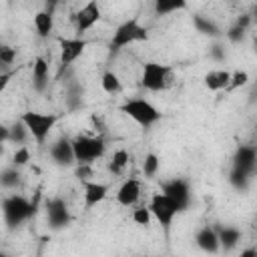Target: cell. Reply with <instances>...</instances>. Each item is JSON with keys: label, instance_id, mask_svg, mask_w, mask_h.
I'll return each mask as SVG.
<instances>
[{"label": "cell", "instance_id": "6da1fadb", "mask_svg": "<svg viewBox=\"0 0 257 257\" xmlns=\"http://www.w3.org/2000/svg\"><path fill=\"white\" fill-rule=\"evenodd\" d=\"M147 40H149V28L143 26L139 22V18H128L114 28V32L108 40V50L114 54V52H120L122 48L131 46V44L147 42Z\"/></svg>", "mask_w": 257, "mask_h": 257}, {"label": "cell", "instance_id": "7a4b0ae2", "mask_svg": "<svg viewBox=\"0 0 257 257\" xmlns=\"http://www.w3.org/2000/svg\"><path fill=\"white\" fill-rule=\"evenodd\" d=\"M118 110L122 112V114H126L131 120H135L139 126H143V128H149V126H153L155 122H159L161 118H163V112L151 102V100H147V98H141V96H137V98H126L120 106H118Z\"/></svg>", "mask_w": 257, "mask_h": 257}, {"label": "cell", "instance_id": "3957f363", "mask_svg": "<svg viewBox=\"0 0 257 257\" xmlns=\"http://www.w3.org/2000/svg\"><path fill=\"white\" fill-rule=\"evenodd\" d=\"M34 213V203H30L24 195L12 193L2 199V217L8 229H18L24 225Z\"/></svg>", "mask_w": 257, "mask_h": 257}, {"label": "cell", "instance_id": "277c9868", "mask_svg": "<svg viewBox=\"0 0 257 257\" xmlns=\"http://www.w3.org/2000/svg\"><path fill=\"white\" fill-rule=\"evenodd\" d=\"M20 120L26 124L30 137L34 139V143L38 147H42L48 139V135L52 133V128L58 122V114L54 112H40V110H26L20 114Z\"/></svg>", "mask_w": 257, "mask_h": 257}, {"label": "cell", "instance_id": "5b68a950", "mask_svg": "<svg viewBox=\"0 0 257 257\" xmlns=\"http://www.w3.org/2000/svg\"><path fill=\"white\" fill-rule=\"evenodd\" d=\"M76 165H92L106 151V141L102 135H78L72 139Z\"/></svg>", "mask_w": 257, "mask_h": 257}, {"label": "cell", "instance_id": "8992f818", "mask_svg": "<svg viewBox=\"0 0 257 257\" xmlns=\"http://www.w3.org/2000/svg\"><path fill=\"white\" fill-rule=\"evenodd\" d=\"M141 86L149 92H163L173 84V70L161 62H145L141 70Z\"/></svg>", "mask_w": 257, "mask_h": 257}, {"label": "cell", "instance_id": "52a82bcc", "mask_svg": "<svg viewBox=\"0 0 257 257\" xmlns=\"http://www.w3.org/2000/svg\"><path fill=\"white\" fill-rule=\"evenodd\" d=\"M88 46V40L84 36H60L58 38V76L62 70L72 66Z\"/></svg>", "mask_w": 257, "mask_h": 257}, {"label": "cell", "instance_id": "ba28073f", "mask_svg": "<svg viewBox=\"0 0 257 257\" xmlns=\"http://www.w3.org/2000/svg\"><path fill=\"white\" fill-rule=\"evenodd\" d=\"M149 207H151V213H153L155 221H157L165 231H169V229H171V225H173L175 217L181 213L179 205H177L169 195H165L163 191H161V193H155V195L151 197Z\"/></svg>", "mask_w": 257, "mask_h": 257}, {"label": "cell", "instance_id": "9c48e42d", "mask_svg": "<svg viewBox=\"0 0 257 257\" xmlns=\"http://www.w3.org/2000/svg\"><path fill=\"white\" fill-rule=\"evenodd\" d=\"M102 18L100 4L96 0H88L82 8H78L72 14V26H74V36H84L90 28H94Z\"/></svg>", "mask_w": 257, "mask_h": 257}, {"label": "cell", "instance_id": "30bf717a", "mask_svg": "<svg viewBox=\"0 0 257 257\" xmlns=\"http://www.w3.org/2000/svg\"><path fill=\"white\" fill-rule=\"evenodd\" d=\"M44 215H46V225L52 231H60L70 225V209L68 203L62 197H50L44 203Z\"/></svg>", "mask_w": 257, "mask_h": 257}, {"label": "cell", "instance_id": "8fae6325", "mask_svg": "<svg viewBox=\"0 0 257 257\" xmlns=\"http://www.w3.org/2000/svg\"><path fill=\"white\" fill-rule=\"evenodd\" d=\"M161 191L165 195H169L183 211H187L191 207V199H193V193H191V183L183 177H175V179H167V181H161Z\"/></svg>", "mask_w": 257, "mask_h": 257}, {"label": "cell", "instance_id": "7c38bea8", "mask_svg": "<svg viewBox=\"0 0 257 257\" xmlns=\"http://www.w3.org/2000/svg\"><path fill=\"white\" fill-rule=\"evenodd\" d=\"M48 155L52 159V163L56 167H70L72 163H76L74 159V147L72 141L68 137H58L56 141H52V145L48 147Z\"/></svg>", "mask_w": 257, "mask_h": 257}, {"label": "cell", "instance_id": "4fadbf2b", "mask_svg": "<svg viewBox=\"0 0 257 257\" xmlns=\"http://www.w3.org/2000/svg\"><path fill=\"white\" fill-rule=\"evenodd\" d=\"M231 167H237V169H243L247 173H253L257 171V145H239L231 157Z\"/></svg>", "mask_w": 257, "mask_h": 257}, {"label": "cell", "instance_id": "5bb4252c", "mask_svg": "<svg viewBox=\"0 0 257 257\" xmlns=\"http://www.w3.org/2000/svg\"><path fill=\"white\" fill-rule=\"evenodd\" d=\"M141 193H143L141 181L135 179V177H128L116 189V203L122 205V207H135L141 199Z\"/></svg>", "mask_w": 257, "mask_h": 257}, {"label": "cell", "instance_id": "9a60e30c", "mask_svg": "<svg viewBox=\"0 0 257 257\" xmlns=\"http://www.w3.org/2000/svg\"><path fill=\"white\" fill-rule=\"evenodd\" d=\"M84 185V209L88 211V209H94L96 205H100L106 197H108V191H110V187L106 185V183H100V181H84L82 183Z\"/></svg>", "mask_w": 257, "mask_h": 257}, {"label": "cell", "instance_id": "2e32d148", "mask_svg": "<svg viewBox=\"0 0 257 257\" xmlns=\"http://www.w3.org/2000/svg\"><path fill=\"white\" fill-rule=\"evenodd\" d=\"M195 245L205 253H219L221 251V243H219L217 227H211V225L199 227L195 231Z\"/></svg>", "mask_w": 257, "mask_h": 257}, {"label": "cell", "instance_id": "e0dca14e", "mask_svg": "<svg viewBox=\"0 0 257 257\" xmlns=\"http://www.w3.org/2000/svg\"><path fill=\"white\" fill-rule=\"evenodd\" d=\"M48 82H50V64L44 56H36L32 60V88L34 92H46L48 88Z\"/></svg>", "mask_w": 257, "mask_h": 257}, {"label": "cell", "instance_id": "ac0fdd59", "mask_svg": "<svg viewBox=\"0 0 257 257\" xmlns=\"http://www.w3.org/2000/svg\"><path fill=\"white\" fill-rule=\"evenodd\" d=\"M191 22H193V28L199 34H203V36H209L213 40H219L221 36H225V32L221 30V26L213 18H209L205 14H193L191 16Z\"/></svg>", "mask_w": 257, "mask_h": 257}, {"label": "cell", "instance_id": "d6986e66", "mask_svg": "<svg viewBox=\"0 0 257 257\" xmlns=\"http://www.w3.org/2000/svg\"><path fill=\"white\" fill-rule=\"evenodd\" d=\"M251 22H253V16H249V14L239 16V18L227 28V32H225L227 42H229V44H241V42L245 40V36H247V30H249Z\"/></svg>", "mask_w": 257, "mask_h": 257}, {"label": "cell", "instance_id": "ffe728a7", "mask_svg": "<svg viewBox=\"0 0 257 257\" xmlns=\"http://www.w3.org/2000/svg\"><path fill=\"white\" fill-rule=\"evenodd\" d=\"M229 82H231V70H225V68L209 70V72H205V76H203L205 88H207V90H213V92L227 90V88H229Z\"/></svg>", "mask_w": 257, "mask_h": 257}, {"label": "cell", "instance_id": "44dd1931", "mask_svg": "<svg viewBox=\"0 0 257 257\" xmlns=\"http://www.w3.org/2000/svg\"><path fill=\"white\" fill-rule=\"evenodd\" d=\"M217 235H219L221 251H233L243 237L241 229L235 225H217Z\"/></svg>", "mask_w": 257, "mask_h": 257}, {"label": "cell", "instance_id": "7402d4cb", "mask_svg": "<svg viewBox=\"0 0 257 257\" xmlns=\"http://www.w3.org/2000/svg\"><path fill=\"white\" fill-rule=\"evenodd\" d=\"M32 24H34V32L40 38H48L52 34V30H54V12H50L46 8L44 10H38L34 14Z\"/></svg>", "mask_w": 257, "mask_h": 257}, {"label": "cell", "instance_id": "603a6c76", "mask_svg": "<svg viewBox=\"0 0 257 257\" xmlns=\"http://www.w3.org/2000/svg\"><path fill=\"white\" fill-rule=\"evenodd\" d=\"M187 6H189V0H153V14L157 18H163L173 12L187 10Z\"/></svg>", "mask_w": 257, "mask_h": 257}, {"label": "cell", "instance_id": "cb8c5ba5", "mask_svg": "<svg viewBox=\"0 0 257 257\" xmlns=\"http://www.w3.org/2000/svg\"><path fill=\"white\" fill-rule=\"evenodd\" d=\"M128 161H131L128 151H126V149H116V151L110 155V159H108V173H110L112 177L122 175L124 169L128 167Z\"/></svg>", "mask_w": 257, "mask_h": 257}, {"label": "cell", "instance_id": "d4e9b609", "mask_svg": "<svg viewBox=\"0 0 257 257\" xmlns=\"http://www.w3.org/2000/svg\"><path fill=\"white\" fill-rule=\"evenodd\" d=\"M229 185L235 189V191H239V193H245L249 187H251V179H253V173H247V171H243V169H237V167H231V171H229Z\"/></svg>", "mask_w": 257, "mask_h": 257}, {"label": "cell", "instance_id": "484cf974", "mask_svg": "<svg viewBox=\"0 0 257 257\" xmlns=\"http://www.w3.org/2000/svg\"><path fill=\"white\" fill-rule=\"evenodd\" d=\"M100 86L106 94H118L122 92V80L114 70H104L100 76Z\"/></svg>", "mask_w": 257, "mask_h": 257}, {"label": "cell", "instance_id": "4316f807", "mask_svg": "<svg viewBox=\"0 0 257 257\" xmlns=\"http://www.w3.org/2000/svg\"><path fill=\"white\" fill-rule=\"evenodd\" d=\"M82 94H84V88L78 82H70L66 86V108L68 110L80 108L82 106Z\"/></svg>", "mask_w": 257, "mask_h": 257}, {"label": "cell", "instance_id": "83f0119b", "mask_svg": "<svg viewBox=\"0 0 257 257\" xmlns=\"http://www.w3.org/2000/svg\"><path fill=\"white\" fill-rule=\"evenodd\" d=\"M28 139H30V133H28V128H26V124L22 120H18L12 126H8V143H12L16 147H22Z\"/></svg>", "mask_w": 257, "mask_h": 257}, {"label": "cell", "instance_id": "f1b7e54d", "mask_svg": "<svg viewBox=\"0 0 257 257\" xmlns=\"http://www.w3.org/2000/svg\"><path fill=\"white\" fill-rule=\"evenodd\" d=\"M18 169H20V167L12 165V167H6V169L2 171V175H0V183H2L4 189H16V187H20L22 175H20Z\"/></svg>", "mask_w": 257, "mask_h": 257}, {"label": "cell", "instance_id": "f546056e", "mask_svg": "<svg viewBox=\"0 0 257 257\" xmlns=\"http://www.w3.org/2000/svg\"><path fill=\"white\" fill-rule=\"evenodd\" d=\"M141 169H143V175L147 179L157 177L159 171H161V159H159V155L157 153H147L145 159H143V167Z\"/></svg>", "mask_w": 257, "mask_h": 257}, {"label": "cell", "instance_id": "4dcf8cb0", "mask_svg": "<svg viewBox=\"0 0 257 257\" xmlns=\"http://www.w3.org/2000/svg\"><path fill=\"white\" fill-rule=\"evenodd\" d=\"M133 223L135 225H139V227H151V223H153V213H151V207L147 205V207H137V209H133Z\"/></svg>", "mask_w": 257, "mask_h": 257}, {"label": "cell", "instance_id": "1f68e13d", "mask_svg": "<svg viewBox=\"0 0 257 257\" xmlns=\"http://www.w3.org/2000/svg\"><path fill=\"white\" fill-rule=\"evenodd\" d=\"M209 58H211L213 62H225V60H227V46H225V42L215 40V42L209 46Z\"/></svg>", "mask_w": 257, "mask_h": 257}, {"label": "cell", "instance_id": "d6a6232c", "mask_svg": "<svg viewBox=\"0 0 257 257\" xmlns=\"http://www.w3.org/2000/svg\"><path fill=\"white\" fill-rule=\"evenodd\" d=\"M16 60V48L14 46H8V44H2L0 46V64L4 70H8Z\"/></svg>", "mask_w": 257, "mask_h": 257}, {"label": "cell", "instance_id": "836d02e7", "mask_svg": "<svg viewBox=\"0 0 257 257\" xmlns=\"http://www.w3.org/2000/svg\"><path fill=\"white\" fill-rule=\"evenodd\" d=\"M249 82V72L247 70H233L231 72V82H229V92L231 90H235V88H241V86H245Z\"/></svg>", "mask_w": 257, "mask_h": 257}, {"label": "cell", "instance_id": "e575fe53", "mask_svg": "<svg viewBox=\"0 0 257 257\" xmlns=\"http://www.w3.org/2000/svg\"><path fill=\"white\" fill-rule=\"evenodd\" d=\"M28 161H30V151H28V147H26V145L16 147V151H14V155H12V165L24 167V165H28Z\"/></svg>", "mask_w": 257, "mask_h": 257}, {"label": "cell", "instance_id": "d590c367", "mask_svg": "<svg viewBox=\"0 0 257 257\" xmlns=\"http://www.w3.org/2000/svg\"><path fill=\"white\" fill-rule=\"evenodd\" d=\"M74 175L84 183V181H90L92 177V165H78V169L74 171Z\"/></svg>", "mask_w": 257, "mask_h": 257}, {"label": "cell", "instance_id": "8d00e7d4", "mask_svg": "<svg viewBox=\"0 0 257 257\" xmlns=\"http://www.w3.org/2000/svg\"><path fill=\"white\" fill-rule=\"evenodd\" d=\"M12 76H14V70H2V74H0V92L6 90V86H8Z\"/></svg>", "mask_w": 257, "mask_h": 257}, {"label": "cell", "instance_id": "74e56055", "mask_svg": "<svg viewBox=\"0 0 257 257\" xmlns=\"http://www.w3.org/2000/svg\"><path fill=\"white\" fill-rule=\"evenodd\" d=\"M58 2H60V0H46V10L54 12V8L58 6Z\"/></svg>", "mask_w": 257, "mask_h": 257}, {"label": "cell", "instance_id": "f35d334b", "mask_svg": "<svg viewBox=\"0 0 257 257\" xmlns=\"http://www.w3.org/2000/svg\"><path fill=\"white\" fill-rule=\"evenodd\" d=\"M251 255H257V249H243L241 251V257H251Z\"/></svg>", "mask_w": 257, "mask_h": 257}, {"label": "cell", "instance_id": "ab89813d", "mask_svg": "<svg viewBox=\"0 0 257 257\" xmlns=\"http://www.w3.org/2000/svg\"><path fill=\"white\" fill-rule=\"evenodd\" d=\"M253 20H257V4H255V8H253Z\"/></svg>", "mask_w": 257, "mask_h": 257}, {"label": "cell", "instance_id": "60d3db41", "mask_svg": "<svg viewBox=\"0 0 257 257\" xmlns=\"http://www.w3.org/2000/svg\"><path fill=\"white\" fill-rule=\"evenodd\" d=\"M253 44H255V52H257V36H255V40H253Z\"/></svg>", "mask_w": 257, "mask_h": 257}]
</instances>
